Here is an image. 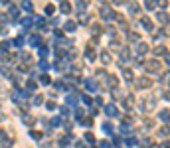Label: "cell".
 Returning <instances> with one entry per match:
<instances>
[{"instance_id": "6da1fadb", "label": "cell", "mask_w": 170, "mask_h": 148, "mask_svg": "<svg viewBox=\"0 0 170 148\" xmlns=\"http://www.w3.org/2000/svg\"><path fill=\"white\" fill-rule=\"evenodd\" d=\"M62 8H63V12H69V4H67V2H63Z\"/></svg>"}, {"instance_id": "7a4b0ae2", "label": "cell", "mask_w": 170, "mask_h": 148, "mask_svg": "<svg viewBox=\"0 0 170 148\" xmlns=\"http://www.w3.org/2000/svg\"><path fill=\"white\" fill-rule=\"evenodd\" d=\"M65 28H67V30H73V28H75V24H73V22H67Z\"/></svg>"}]
</instances>
